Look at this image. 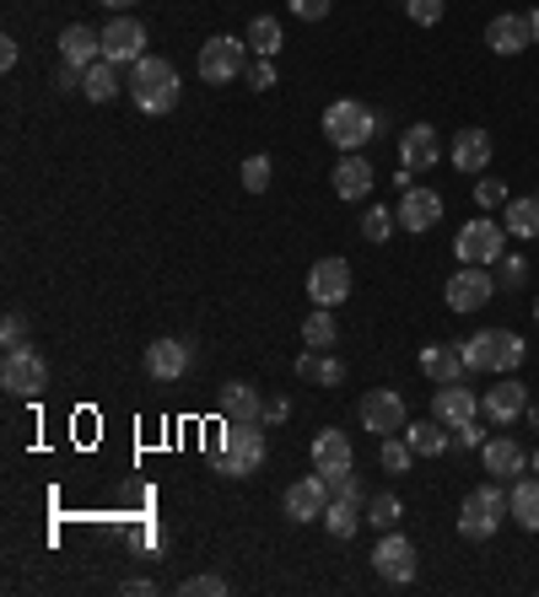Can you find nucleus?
I'll return each mask as SVG.
<instances>
[{"mask_svg":"<svg viewBox=\"0 0 539 597\" xmlns=\"http://www.w3.org/2000/svg\"><path fill=\"white\" fill-rule=\"evenodd\" d=\"M330 501H351V506H362V512H367V490H362V479L351 474V469L330 479Z\"/></svg>","mask_w":539,"mask_h":597,"instance_id":"obj_39","label":"nucleus"},{"mask_svg":"<svg viewBox=\"0 0 539 597\" xmlns=\"http://www.w3.org/2000/svg\"><path fill=\"white\" fill-rule=\"evenodd\" d=\"M287 6H291L297 22H324V17L334 11V0H287Z\"/></svg>","mask_w":539,"mask_h":597,"instance_id":"obj_44","label":"nucleus"},{"mask_svg":"<svg viewBox=\"0 0 539 597\" xmlns=\"http://www.w3.org/2000/svg\"><path fill=\"white\" fill-rule=\"evenodd\" d=\"M291 420V398H265V426H287Z\"/></svg>","mask_w":539,"mask_h":597,"instance_id":"obj_48","label":"nucleus"},{"mask_svg":"<svg viewBox=\"0 0 539 597\" xmlns=\"http://www.w3.org/2000/svg\"><path fill=\"white\" fill-rule=\"evenodd\" d=\"M120 593H129V597H146V593H157V587H152L146 576H129V582H125V587H120Z\"/></svg>","mask_w":539,"mask_h":597,"instance_id":"obj_52","label":"nucleus"},{"mask_svg":"<svg viewBox=\"0 0 539 597\" xmlns=\"http://www.w3.org/2000/svg\"><path fill=\"white\" fill-rule=\"evenodd\" d=\"M324 135H330L334 151H362L377 135V114L367 103H356V97H340V103L324 108Z\"/></svg>","mask_w":539,"mask_h":597,"instance_id":"obj_5","label":"nucleus"},{"mask_svg":"<svg viewBox=\"0 0 539 597\" xmlns=\"http://www.w3.org/2000/svg\"><path fill=\"white\" fill-rule=\"evenodd\" d=\"M249 86H253V92H270V86H276V65H270V60H253V65H249Z\"/></svg>","mask_w":539,"mask_h":597,"instance_id":"obj_47","label":"nucleus"},{"mask_svg":"<svg viewBox=\"0 0 539 597\" xmlns=\"http://www.w3.org/2000/svg\"><path fill=\"white\" fill-rule=\"evenodd\" d=\"M524 420H529V426L539 431V398H529V415H524Z\"/></svg>","mask_w":539,"mask_h":597,"instance_id":"obj_53","label":"nucleus"},{"mask_svg":"<svg viewBox=\"0 0 539 597\" xmlns=\"http://www.w3.org/2000/svg\"><path fill=\"white\" fill-rule=\"evenodd\" d=\"M265 426H243V420H221V447L210 452V469L221 479H249L265 463Z\"/></svg>","mask_w":539,"mask_h":597,"instance_id":"obj_3","label":"nucleus"},{"mask_svg":"<svg viewBox=\"0 0 539 597\" xmlns=\"http://www.w3.org/2000/svg\"><path fill=\"white\" fill-rule=\"evenodd\" d=\"M524 280H529V264H524L518 253H501V285H507V291H518Z\"/></svg>","mask_w":539,"mask_h":597,"instance_id":"obj_46","label":"nucleus"},{"mask_svg":"<svg viewBox=\"0 0 539 597\" xmlns=\"http://www.w3.org/2000/svg\"><path fill=\"white\" fill-rule=\"evenodd\" d=\"M324 512H330V479L313 469L308 479H297L287 490V517L291 522H324Z\"/></svg>","mask_w":539,"mask_h":597,"instance_id":"obj_14","label":"nucleus"},{"mask_svg":"<svg viewBox=\"0 0 539 597\" xmlns=\"http://www.w3.org/2000/svg\"><path fill=\"white\" fill-rule=\"evenodd\" d=\"M297 377H302V383H324V388H340L345 366H340V356H330V350H302V356H297Z\"/></svg>","mask_w":539,"mask_h":597,"instance_id":"obj_30","label":"nucleus"},{"mask_svg":"<svg viewBox=\"0 0 539 597\" xmlns=\"http://www.w3.org/2000/svg\"><path fill=\"white\" fill-rule=\"evenodd\" d=\"M270 172H276V167H270L265 151L249 157V161H243V189H249V195H265V189H270Z\"/></svg>","mask_w":539,"mask_h":597,"instance_id":"obj_40","label":"nucleus"},{"mask_svg":"<svg viewBox=\"0 0 539 597\" xmlns=\"http://www.w3.org/2000/svg\"><path fill=\"white\" fill-rule=\"evenodd\" d=\"M421 371H426L437 388L469 377V366H464V350H458V345H421Z\"/></svg>","mask_w":539,"mask_h":597,"instance_id":"obj_26","label":"nucleus"},{"mask_svg":"<svg viewBox=\"0 0 539 597\" xmlns=\"http://www.w3.org/2000/svg\"><path fill=\"white\" fill-rule=\"evenodd\" d=\"M334 339H340V328H334V307H313L308 323H302V345H308V350H334Z\"/></svg>","mask_w":539,"mask_h":597,"instance_id":"obj_32","label":"nucleus"},{"mask_svg":"<svg viewBox=\"0 0 539 597\" xmlns=\"http://www.w3.org/2000/svg\"><path fill=\"white\" fill-rule=\"evenodd\" d=\"M221 420H243V426H265V398L253 383H227L221 388Z\"/></svg>","mask_w":539,"mask_h":597,"instance_id":"obj_27","label":"nucleus"},{"mask_svg":"<svg viewBox=\"0 0 539 597\" xmlns=\"http://www.w3.org/2000/svg\"><path fill=\"white\" fill-rule=\"evenodd\" d=\"M437 157H443V140H437L432 124H411V129L400 135V167H405V172H426Z\"/></svg>","mask_w":539,"mask_h":597,"instance_id":"obj_21","label":"nucleus"},{"mask_svg":"<svg viewBox=\"0 0 539 597\" xmlns=\"http://www.w3.org/2000/svg\"><path fill=\"white\" fill-rule=\"evenodd\" d=\"M448 157H454L458 172H486V167H491V135H486V129H475V124H469V129H458Z\"/></svg>","mask_w":539,"mask_h":597,"instance_id":"obj_28","label":"nucleus"},{"mask_svg":"<svg viewBox=\"0 0 539 597\" xmlns=\"http://www.w3.org/2000/svg\"><path fill=\"white\" fill-rule=\"evenodd\" d=\"M377 463L388 469V474H411V463H415V447L400 431L394 437H377Z\"/></svg>","mask_w":539,"mask_h":597,"instance_id":"obj_36","label":"nucleus"},{"mask_svg":"<svg viewBox=\"0 0 539 597\" xmlns=\"http://www.w3.org/2000/svg\"><path fill=\"white\" fill-rule=\"evenodd\" d=\"M480 409H486L497 426H512V420H524V415H529V388H524L518 377H501L497 388H486V394H480Z\"/></svg>","mask_w":539,"mask_h":597,"instance_id":"obj_17","label":"nucleus"},{"mask_svg":"<svg viewBox=\"0 0 539 597\" xmlns=\"http://www.w3.org/2000/svg\"><path fill=\"white\" fill-rule=\"evenodd\" d=\"M184 593H189V597H227V576H216V570H206V576H189V582H184Z\"/></svg>","mask_w":539,"mask_h":597,"instance_id":"obj_43","label":"nucleus"},{"mask_svg":"<svg viewBox=\"0 0 539 597\" xmlns=\"http://www.w3.org/2000/svg\"><path fill=\"white\" fill-rule=\"evenodd\" d=\"M507 495H512V522L524 527V533H539V479H512L507 484Z\"/></svg>","mask_w":539,"mask_h":597,"instance_id":"obj_29","label":"nucleus"},{"mask_svg":"<svg viewBox=\"0 0 539 597\" xmlns=\"http://www.w3.org/2000/svg\"><path fill=\"white\" fill-rule=\"evenodd\" d=\"M475 205H480V210H501V205H507V184H501V178H480V184H475Z\"/></svg>","mask_w":539,"mask_h":597,"instance_id":"obj_42","label":"nucleus"},{"mask_svg":"<svg viewBox=\"0 0 539 597\" xmlns=\"http://www.w3.org/2000/svg\"><path fill=\"white\" fill-rule=\"evenodd\" d=\"M17 60H22V49H17V39H0V71H6V76L17 71Z\"/></svg>","mask_w":539,"mask_h":597,"instance_id":"obj_50","label":"nucleus"},{"mask_svg":"<svg viewBox=\"0 0 539 597\" xmlns=\"http://www.w3.org/2000/svg\"><path fill=\"white\" fill-rule=\"evenodd\" d=\"M146 54V28L135 22V17H114L108 28H103V60H114V65H135Z\"/></svg>","mask_w":539,"mask_h":597,"instance_id":"obj_16","label":"nucleus"},{"mask_svg":"<svg viewBox=\"0 0 539 597\" xmlns=\"http://www.w3.org/2000/svg\"><path fill=\"white\" fill-rule=\"evenodd\" d=\"M0 345H6V350H22V345H28V323H22V313H11V318L0 323Z\"/></svg>","mask_w":539,"mask_h":597,"instance_id":"obj_45","label":"nucleus"},{"mask_svg":"<svg viewBox=\"0 0 539 597\" xmlns=\"http://www.w3.org/2000/svg\"><path fill=\"white\" fill-rule=\"evenodd\" d=\"M454 253L464 259V264H501V253H507V232H501L491 216H475V221H464L454 238Z\"/></svg>","mask_w":539,"mask_h":597,"instance_id":"obj_7","label":"nucleus"},{"mask_svg":"<svg viewBox=\"0 0 539 597\" xmlns=\"http://www.w3.org/2000/svg\"><path fill=\"white\" fill-rule=\"evenodd\" d=\"M120 92V65L114 60H97V65H86L82 71V97L86 103H108Z\"/></svg>","mask_w":539,"mask_h":597,"instance_id":"obj_31","label":"nucleus"},{"mask_svg":"<svg viewBox=\"0 0 539 597\" xmlns=\"http://www.w3.org/2000/svg\"><path fill=\"white\" fill-rule=\"evenodd\" d=\"M507 517H512L507 484H501V479H486V484H475V490L464 495V506H458V533H464L469 544H486V538H497V527Z\"/></svg>","mask_w":539,"mask_h":597,"instance_id":"obj_1","label":"nucleus"},{"mask_svg":"<svg viewBox=\"0 0 539 597\" xmlns=\"http://www.w3.org/2000/svg\"><path fill=\"white\" fill-rule=\"evenodd\" d=\"M400 517H405V501H400L394 490H377V495H367V522H373L377 533H394Z\"/></svg>","mask_w":539,"mask_h":597,"instance_id":"obj_34","label":"nucleus"},{"mask_svg":"<svg viewBox=\"0 0 539 597\" xmlns=\"http://www.w3.org/2000/svg\"><path fill=\"white\" fill-rule=\"evenodd\" d=\"M535 323H539V302H535Z\"/></svg>","mask_w":539,"mask_h":597,"instance_id":"obj_57","label":"nucleus"},{"mask_svg":"<svg viewBox=\"0 0 539 597\" xmlns=\"http://www.w3.org/2000/svg\"><path fill=\"white\" fill-rule=\"evenodd\" d=\"M367 522L362 506H351V501H330V512H324V527H330V538H351L356 527Z\"/></svg>","mask_w":539,"mask_h":597,"instance_id":"obj_37","label":"nucleus"},{"mask_svg":"<svg viewBox=\"0 0 539 597\" xmlns=\"http://www.w3.org/2000/svg\"><path fill=\"white\" fill-rule=\"evenodd\" d=\"M351 458H356V452H351V437H345V431H319V437H313V469H319V474L324 479H334V474H345V469H351Z\"/></svg>","mask_w":539,"mask_h":597,"instance_id":"obj_24","label":"nucleus"},{"mask_svg":"<svg viewBox=\"0 0 539 597\" xmlns=\"http://www.w3.org/2000/svg\"><path fill=\"white\" fill-rule=\"evenodd\" d=\"M507 232L512 238H539V195L507 199Z\"/></svg>","mask_w":539,"mask_h":597,"instance_id":"obj_35","label":"nucleus"},{"mask_svg":"<svg viewBox=\"0 0 539 597\" xmlns=\"http://www.w3.org/2000/svg\"><path fill=\"white\" fill-rule=\"evenodd\" d=\"M0 388L11 398H39L43 388H49V366H43L39 350H6V360H0Z\"/></svg>","mask_w":539,"mask_h":597,"instance_id":"obj_9","label":"nucleus"},{"mask_svg":"<svg viewBox=\"0 0 539 597\" xmlns=\"http://www.w3.org/2000/svg\"><path fill=\"white\" fill-rule=\"evenodd\" d=\"M458 350H464L469 371H497V377H512L524 366V356H529V345L512 328H480V334L458 339Z\"/></svg>","mask_w":539,"mask_h":597,"instance_id":"obj_4","label":"nucleus"},{"mask_svg":"<svg viewBox=\"0 0 539 597\" xmlns=\"http://www.w3.org/2000/svg\"><path fill=\"white\" fill-rule=\"evenodd\" d=\"M281 43H287V33H281V22H276V17H253V22H249V49L259 54V60H276V54H281Z\"/></svg>","mask_w":539,"mask_h":597,"instance_id":"obj_33","label":"nucleus"},{"mask_svg":"<svg viewBox=\"0 0 539 597\" xmlns=\"http://www.w3.org/2000/svg\"><path fill=\"white\" fill-rule=\"evenodd\" d=\"M373 184H377V167L367 157L345 151V157L334 161V199H367Z\"/></svg>","mask_w":539,"mask_h":597,"instance_id":"obj_20","label":"nucleus"},{"mask_svg":"<svg viewBox=\"0 0 539 597\" xmlns=\"http://www.w3.org/2000/svg\"><path fill=\"white\" fill-rule=\"evenodd\" d=\"M529 22H535V49H539V11H529Z\"/></svg>","mask_w":539,"mask_h":597,"instance_id":"obj_55","label":"nucleus"},{"mask_svg":"<svg viewBox=\"0 0 539 597\" xmlns=\"http://www.w3.org/2000/svg\"><path fill=\"white\" fill-rule=\"evenodd\" d=\"M480 469H486L491 479H501V484H512V479L529 469V452H524L512 437H486V447H480Z\"/></svg>","mask_w":539,"mask_h":597,"instance_id":"obj_18","label":"nucleus"},{"mask_svg":"<svg viewBox=\"0 0 539 597\" xmlns=\"http://www.w3.org/2000/svg\"><path fill=\"white\" fill-rule=\"evenodd\" d=\"M400 437L415 447V458H443L448 447H454V431L437 420V415H426V420H405V431Z\"/></svg>","mask_w":539,"mask_h":597,"instance_id":"obj_25","label":"nucleus"},{"mask_svg":"<svg viewBox=\"0 0 539 597\" xmlns=\"http://www.w3.org/2000/svg\"><path fill=\"white\" fill-rule=\"evenodd\" d=\"M60 60L76 65V71L97 65V60H103V33H92L86 22H71V28L60 33Z\"/></svg>","mask_w":539,"mask_h":597,"instance_id":"obj_23","label":"nucleus"},{"mask_svg":"<svg viewBox=\"0 0 539 597\" xmlns=\"http://www.w3.org/2000/svg\"><path fill=\"white\" fill-rule=\"evenodd\" d=\"M529 463H535V474H539V447H535V458H529Z\"/></svg>","mask_w":539,"mask_h":597,"instance_id":"obj_56","label":"nucleus"},{"mask_svg":"<svg viewBox=\"0 0 539 597\" xmlns=\"http://www.w3.org/2000/svg\"><path fill=\"white\" fill-rule=\"evenodd\" d=\"M243 71H249V39H227V33L206 39V49H200V76H206V86H232Z\"/></svg>","mask_w":539,"mask_h":597,"instance_id":"obj_6","label":"nucleus"},{"mask_svg":"<svg viewBox=\"0 0 539 597\" xmlns=\"http://www.w3.org/2000/svg\"><path fill=\"white\" fill-rule=\"evenodd\" d=\"M351 296V264L334 253V259H319L313 270H308V302L313 307H340Z\"/></svg>","mask_w":539,"mask_h":597,"instance_id":"obj_11","label":"nucleus"},{"mask_svg":"<svg viewBox=\"0 0 539 597\" xmlns=\"http://www.w3.org/2000/svg\"><path fill=\"white\" fill-rule=\"evenodd\" d=\"M356 415H362V431H373V437H394V431H405V420H411L405 398L394 394V388H373V394H362Z\"/></svg>","mask_w":539,"mask_h":597,"instance_id":"obj_10","label":"nucleus"},{"mask_svg":"<svg viewBox=\"0 0 539 597\" xmlns=\"http://www.w3.org/2000/svg\"><path fill=\"white\" fill-rule=\"evenodd\" d=\"M454 447H458V452H464V447H486V431H480V420L458 426V431H454Z\"/></svg>","mask_w":539,"mask_h":597,"instance_id":"obj_49","label":"nucleus"},{"mask_svg":"<svg viewBox=\"0 0 539 597\" xmlns=\"http://www.w3.org/2000/svg\"><path fill=\"white\" fill-rule=\"evenodd\" d=\"M76 86H82V71H76V65H65V60H60V92H76Z\"/></svg>","mask_w":539,"mask_h":597,"instance_id":"obj_51","label":"nucleus"},{"mask_svg":"<svg viewBox=\"0 0 539 597\" xmlns=\"http://www.w3.org/2000/svg\"><path fill=\"white\" fill-rule=\"evenodd\" d=\"M491 296H497V275L486 264H458L454 275H448V285H443V302L454 313H480Z\"/></svg>","mask_w":539,"mask_h":597,"instance_id":"obj_8","label":"nucleus"},{"mask_svg":"<svg viewBox=\"0 0 539 597\" xmlns=\"http://www.w3.org/2000/svg\"><path fill=\"white\" fill-rule=\"evenodd\" d=\"M178 71H173V60L163 54H141L135 65H129V97H135V108L141 114H173L178 108Z\"/></svg>","mask_w":539,"mask_h":597,"instance_id":"obj_2","label":"nucleus"},{"mask_svg":"<svg viewBox=\"0 0 539 597\" xmlns=\"http://www.w3.org/2000/svg\"><path fill=\"white\" fill-rule=\"evenodd\" d=\"M443 11H448L443 0H405V17H411L415 28H437V22H443Z\"/></svg>","mask_w":539,"mask_h":597,"instance_id":"obj_41","label":"nucleus"},{"mask_svg":"<svg viewBox=\"0 0 539 597\" xmlns=\"http://www.w3.org/2000/svg\"><path fill=\"white\" fill-rule=\"evenodd\" d=\"M394 227H400V216H394L388 205H373V210L362 216V238L367 242H388L394 238Z\"/></svg>","mask_w":539,"mask_h":597,"instance_id":"obj_38","label":"nucleus"},{"mask_svg":"<svg viewBox=\"0 0 539 597\" xmlns=\"http://www.w3.org/2000/svg\"><path fill=\"white\" fill-rule=\"evenodd\" d=\"M432 415H437L448 431H458V426H469V420L480 415V398L469 394L464 383H443V388L432 394Z\"/></svg>","mask_w":539,"mask_h":597,"instance_id":"obj_19","label":"nucleus"},{"mask_svg":"<svg viewBox=\"0 0 539 597\" xmlns=\"http://www.w3.org/2000/svg\"><path fill=\"white\" fill-rule=\"evenodd\" d=\"M415 559H421V555H415V544L405 538V533H400V527H394V533H383V538H377V549H373V570L383 576V582L405 587V582L415 576Z\"/></svg>","mask_w":539,"mask_h":597,"instance_id":"obj_12","label":"nucleus"},{"mask_svg":"<svg viewBox=\"0 0 539 597\" xmlns=\"http://www.w3.org/2000/svg\"><path fill=\"white\" fill-rule=\"evenodd\" d=\"M97 6H114V11H125V6H135V0H97Z\"/></svg>","mask_w":539,"mask_h":597,"instance_id":"obj_54","label":"nucleus"},{"mask_svg":"<svg viewBox=\"0 0 539 597\" xmlns=\"http://www.w3.org/2000/svg\"><path fill=\"white\" fill-rule=\"evenodd\" d=\"M394 216H400V232H415V238H421V232H432V227H437V221H443V195H437V189H405V199H400V205H394Z\"/></svg>","mask_w":539,"mask_h":597,"instance_id":"obj_15","label":"nucleus"},{"mask_svg":"<svg viewBox=\"0 0 539 597\" xmlns=\"http://www.w3.org/2000/svg\"><path fill=\"white\" fill-rule=\"evenodd\" d=\"M184 371H189V345H184V339H152V345H146V377L178 383Z\"/></svg>","mask_w":539,"mask_h":597,"instance_id":"obj_22","label":"nucleus"},{"mask_svg":"<svg viewBox=\"0 0 539 597\" xmlns=\"http://www.w3.org/2000/svg\"><path fill=\"white\" fill-rule=\"evenodd\" d=\"M486 49L491 54H524V49H535V22H529V11H501L486 22Z\"/></svg>","mask_w":539,"mask_h":597,"instance_id":"obj_13","label":"nucleus"}]
</instances>
